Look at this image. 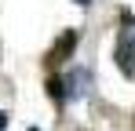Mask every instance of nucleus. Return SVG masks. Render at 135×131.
<instances>
[{
  "label": "nucleus",
  "mask_w": 135,
  "mask_h": 131,
  "mask_svg": "<svg viewBox=\"0 0 135 131\" xmlns=\"http://www.w3.org/2000/svg\"><path fill=\"white\" fill-rule=\"evenodd\" d=\"M73 4H91V0H73Z\"/></svg>",
  "instance_id": "423d86ee"
},
{
  "label": "nucleus",
  "mask_w": 135,
  "mask_h": 131,
  "mask_svg": "<svg viewBox=\"0 0 135 131\" xmlns=\"http://www.w3.org/2000/svg\"><path fill=\"white\" fill-rule=\"evenodd\" d=\"M47 98L59 102V106L66 102V80H62V77H51V80H47Z\"/></svg>",
  "instance_id": "20e7f679"
},
{
  "label": "nucleus",
  "mask_w": 135,
  "mask_h": 131,
  "mask_svg": "<svg viewBox=\"0 0 135 131\" xmlns=\"http://www.w3.org/2000/svg\"><path fill=\"white\" fill-rule=\"evenodd\" d=\"M62 80H66V98H80L91 91V69H73Z\"/></svg>",
  "instance_id": "f03ea898"
},
{
  "label": "nucleus",
  "mask_w": 135,
  "mask_h": 131,
  "mask_svg": "<svg viewBox=\"0 0 135 131\" xmlns=\"http://www.w3.org/2000/svg\"><path fill=\"white\" fill-rule=\"evenodd\" d=\"M73 47H77V33L69 29V33H62V40H59V44H55V47H51V51H47V62H51V66L66 62L69 55H73Z\"/></svg>",
  "instance_id": "7ed1b4c3"
},
{
  "label": "nucleus",
  "mask_w": 135,
  "mask_h": 131,
  "mask_svg": "<svg viewBox=\"0 0 135 131\" xmlns=\"http://www.w3.org/2000/svg\"><path fill=\"white\" fill-rule=\"evenodd\" d=\"M7 128V113H4V109H0V131Z\"/></svg>",
  "instance_id": "39448f33"
},
{
  "label": "nucleus",
  "mask_w": 135,
  "mask_h": 131,
  "mask_svg": "<svg viewBox=\"0 0 135 131\" xmlns=\"http://www.w3.org/2000/svg\"><path fill=\"white\" fill-rule=\"evenodd\" d=\"M124 29L117 33V44H113V62L120 66L124 77H135V22L124 15Z\"/></svg>",
  "instance_id": "f257e3e1"
}]
</instances>
